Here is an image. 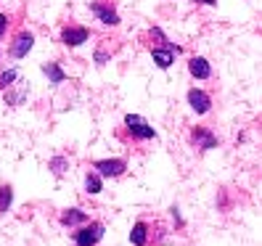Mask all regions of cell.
<instances>
[{
    "label": "cell",
    "mask_w": 262,
    "mask_h": 246,
    "mask_svg": "<svg viewBox=\"0 0 262 246\" xmlns=\"http://www.w3.org/2000/svg\"><path fill=\"white\" fill-rule=\"evenodd\" d=\"M103 233H106V228L101 225V222H85L80 230L74 233V246H98L101 243V238H103Z\"/></svg>",
    "instance_id": "6da1fadb"
},
{
    "label": "cell",
    "mask_w": 262,
    "mask_h": 246,
    "mask_svg": "<svg viewBox=\"0 0 262 246\" xmlns=\"http://www.w3.org/2000/svg\"><path fill=\"white\" fill-rule=\"evenodd\" d=\"M125 130L130 132L133 141H151V138H157L154 127H148V122L138 114H127L125 117Z\"/></svg>",
    "instance_id": "7a4b0ae2"
},
{
    "label": "cell",
    "mask_w": 262,
    "mask_h": 246,
    "mask_svg": "<svg viewBox=\"0 0 262 246\" xmlns=\"http://www.w3.org/2000/svg\"><path fill=\"white\" fill-rule=\"evenodd\" d=\"M178 53H180V48H178V45H172V42L154 45V48H151V58H154V64H157L159 69H169V66H172Z\"/></svg>",
    "instance_id": "3957f363"
},
{
    "label": "cell",
    "mask_w": 262,
    "mask_h": 246,
    "mask_svg": "<svg viewBox=\"0 0 262 246\" xmlns=\"http://www.w3.org/2000/svg\"><path fill=\"white\" fill-rule=\"evenodd\" d=\"M93 170L98 177H119V175H125L127 162L125 159H98L93 162Z\"/></svg>",
    "instance_id": "277c9868"
},
{
    "label": "cell",
    "mask_w": 262,
    "mask_h": 246,
    "mask_svg": "<svg viewBox=\"0 0 262 246\" xmlns=\"http://www.w3.org/2000/svg\"><path fill=\"white\" fill-rule=\"evenodd\" d=\"M32 45H35V35L29 32V29H21V32L13 37L8 53H11L13 58H27V53L32 51Z\"/></svg>",
    "instance_id": "5b68a950"
},
{
    "label": "cell",
    "mask_w": 262,
    "mask_h": 246,
    "mask_svg": "<svg viewBox=\"0 0 262 246\" xmlns=\"http://www.w3.org/2000/svg\"><path fill=\"white\" fill-rule=\"evenodd\" d=\"M90 32L85 27H77V24H67L64 29H61V42L67 45V48H77V45L88 42Z\"/></svg>",
    "instance_id": "8992f818"
},
{
    "label": "cell",
    "mask_w": 262,
    "mask_h": 246,
    "mask_svg": "<svg viewBox=\"0 0 262 246\" xmlns=\"http://www.w3.org/2000/svg\"><path fill=\"white\" fill-rule=\"evenodd\" d=\"M90 11L96 13V19L106 27H117L119 24V13L112 8V3H103V0H93L90 3Z\"/></svg>",
    "instance_id": "52a82bcc"
},
{
    "label": "cell",
    "mask_w": 262,
    "mask_h": 246,
    "mask_svg": "<svg viewBox=\"0 0 262 246\" xmlns=\"http://www.w3.org/2000/svg\"><path fill=\"white\" fill-rule=\"evenodd\" d=\"M188 106H191L196 114H207L212 109V98L204 93L202 87H191L188 90Z\"/></svg>",
    "instance_id": "ba28073f"
},
{
    "label": "cell",
    "mask_w": 262,
    "mask_h": 246,
    "mask_svg": "<svg viewBox=\"0 0 262 246\" xmlns=\"http://www.w3.org/2000/svg\"><path fill=\"white\" fill-rule=\"evenodd\" d=\"M58 222L64 225V228H77V225L90 222V214H88L85 209H80V207H72V209H64V212H61Z\"/></svg>",
    "instance_id": "9c48e42d"
},
{
    "label": "cell",
    "mask_w": 262,
    "mask_h": 246,
    "mask_svg": "<svg viewBox=\"0 0 262 246\" xmlns=\"http://www.w3.org/2000/svg\"><path fill=\"white\" fill-rule=\"evenodd\" d=\"M191 141L196 143V148H202V151L217 148V135H212L207 127H193L191 130Z\"/></svg>",
    "instance_id": "30bf717a"
},
{
    "label": "cell",
    "mask_w": 262,
    "mask_h": 246,
    "mask_svg": "<svg viewBox=\"0 0 262 246\" xmlns=\"http://www.w3.org/2000/svg\"><path fill=\"white\" fill-rule=\"evenodd\" d=\"M188 72H191L193 80H209L212 77V66H209V61L204 56H193L188 61Z\"/></svg>",
    "instance_id": "8fae6325"
},
{
    "label": "cell",
    "mask_w": 262,
    "mask_h": 246,
    "mask_svg": "<svg viewBox=\"0 0 262 246\" xmlns=\"http://www.w3.org/2000/svg\"><path fill=\"white\" fill-rule=\"evenodd\" d=\"M130 243H133V246H146V243H148V225H146L143 220L133 225V230H130Z\"/></svg>",
    "instance_id": "7c38bea8"
},
{
    "label": "cell",
    "mask_w": 262,
    "mask_h": 246,
    "mask_svg": "<svg viewBox=\"0 0 262 246\" xmlns=\"http://www.w3.org/2000/svg\"><path fill=\"white\" fill-rule=\"evenodd\" d=\"M42 74L48 77V80L53 82V85H61L67 80V74H64V69H61L58 64H42Z\"/></svg>",
    "instance_id": "4fadbf2b"
},
{
    "label": "cell",
    "mask_w": 262,
    "mask_h": 246,
    "mask_svg": "<svg viewBox=\"0 0 262 246\" xmlns=\"http://www.w3.org/2000/svg\"><path fill=\"white\" fill-rule=\"evenodd\" d=\"M85 191H88V196H98L103 191V177H98L96 172H88L85 175Z\"/></svg>",
    "instance_id": "5bb4252c"
},
{
    "label": "cell",
    "mask_w": 262,
    "mask_h": 246,
    "mask_svg": "<svg viewBox=\"0 0 262 246\" xmlns=\"http://www.w3.org/2000/svg\"><path fill=\"white\" fill-rule=\"evenodd\" d=\"M19 80V69H3L0 72V90H11Z\"/></svg>",
    "instance_id": "9a60e30c"
},
{
    "label": "cell",
    "mask_w": 262,
    "mask_h": 246,
    "mask_svg": "<svg viewBox=\"0 0 262 246\" xmlns=\"http://www.w3.org/2000/svg\"><path fill=\"white\" fill-rule=\"evenodd\" d=\"M11 202H13V188L11 186H0V214H6L11 209Z\"/></svg>",
    "instance_id": "2e32d148"
},
{
    "label": "cell",
    "mask_w": 262,
    "mask_h": 246,
    "mask_svg": "<svg viewBox=\"0 0 262 246\" xmlns=\"http://www.w3.org/2000/svg\"><path fill=\"white\" fill-rule=\"evenodd\" d=\"M48 167L53 170V175H56V177H61V175H64V172L69 170V162H67L64 156H53V159L48 162Z\"/></svg>",
    "instance_id": "e0dca14e"
},
{
    "label": "cell",
    "mask_w": 262,
    "mask_h": 246,
    "mask_svg": "<svg viewBox=\"0 0 262 246\" xmlns=\"http://www.w3.org/2000/svg\"><path fill=\"white\" fill-rule=\"evenodd\" d=\"M24 98H27V90H19V93H11V90H6V103H8V106H19Z\"/></svg>",
    "instance_id": "ac0fdd59"
},
{
    "label": "cell",
    "mask_w": 262,
    "mask_h": 246,
    "mask_svg": "<svg viewBox=\"0 0 262 246\" xmlns=\"http://www.w3.org/2000/svg\"><path fill=\"white\" fill-rule=\"evenodd\" d=\"M8 24H11V16H8V13H0V40L6 37V29H8Z\"/></svg>",
    "instance_id": "d6986e66"
},
{
    "label": "cell",
    "mask_w": 262,
    "mask_h": 246,
    "mask_svg": "<svg viewBox=\"0 0 262 246\" xmlns=\"http://www.w3.org/2000/svg\"><path fill=\"white\" fill-rule=\"evenodd\" d=\"M106 61H109V53H106L103 48H98V51H96V64H98V66H103Z\"/></svg>",
    "instance_id": "ffe728a7"
},
{
    "label": "cell",
    "mask_w": 262,
    "mask_h": 246,
    "mask_svg": "<svg viewBox=\"0 0 262 246\" xmlns=\"http://www.w3.org/2000/svg\"><path fill=\"white\" fill-rule=\"evenodd\" d=\"M169 212H172V217H175V222H178V225H183V220H180V209H178V207H172V209H169Z\"/></svg>",
    "instance_id": "44dd1931"
},
{
    "label": "cell",
    "mask_w": 262,
    "mask_h": 246,
    "mask_svg": "<svg viewBox=\"0 0 262 246\" xmlns=\"http://www.w3.org/2000/svg\"><path fill=\"white\" fill-rule=\"evenodd\" d=\"M196 3H204V6H214L217 0H196Z\"/></svg>",
    "instance_id": "7402d4cb"
}]
</instances>
